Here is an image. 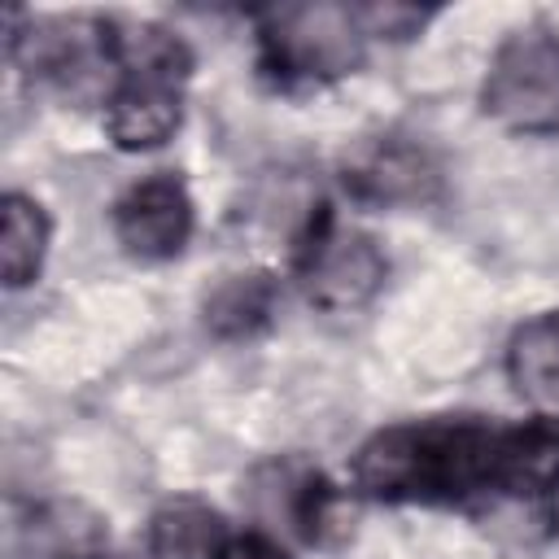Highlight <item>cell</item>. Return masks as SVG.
<instances>
[{
    "mask_svg": "<svg viewBox=\"0 0 559 559\" xmlns=\"http://www.w3.org/2000/svg\"><path fill=\"white\" fill-rule=\"evenodd\" d=\"M92 559H100V555H92Z\"/></svg>",
    "mask_w": 559,
    "mask_h": 559,
    "instance_id": "obj_15",
    "label": "cell"
},
{
    "mask_svg": "<svg viewBox=\"0 0 559 559\" xmlns=\"http://www.w3.org/2000/svg\"><path fill=\"white\" fill-rule=\"evenodd\" d=\"M424 9H406V4H362L358 22L367 35H389V39H406L415 26H424Z\"/></svg>",
    "mask_w": 559,
    "mask_h": 559,
    "instance_id": "obj_13",
    "label": "cell"
},
{
    "mask_svg": "<svg viewBox=\"0 0 559 559\" xmlns=\"http://www.w3.org/2000/svg\"><path fill=\"white\" fill-rule=\"evenodd\" d=\"M384 275H389V262L380 245L354 227H336L332 214L319 205L297 249V280L306 288V301L336 314L358 310L376 297Z\"/></svg>",
    "mask_w": 559,
    "mask_h": 559,
    "instance_id": "obj_5",
    "label": "cell"
},
{
    "mask_svg": "<svg viewBox=\"0 0 559 559\" xmlns=\"http://www.w3.org/2000/svg\"><path fill=\"white\" fill-rule=\"evenodd\" d=\"M114 92L105 100V131L118 148H157L175 135L183 114V83L192 52L179 35L157 26L114 35Z\"/></svg>",
    "mask_w": 559,
    "mask_h": 559,
    "instance_id": "obj_2",
    "label": "cell"
},
{
    "mask_svg": "<svg viewBox=\"0 0 559 559\" xmlns=\"http://www.w3.org/2000/svg\"><path fill=\"white\" fill-rule=\"evenodd\" d=\"M218 559H288V550L266 533H245V537H231Z\"/></svg>",
    "mask_w": 559,
    "mask_h": 559,
    "instance_id": "obj_14",
    "label": "cell"
},
{
    "mask_svg": "<svg viewBox=\"0 0 559 559\" xmlns=\"http://www.w3.org/2000/svg\"><path fill=\"white\" fill-rule=\"evenodd\" d=\"M507 376L537 419H559V310L533 314L507 345Z\"/></svg>",
    "mask_w": 559,
    "mask_h": 559,
    "instance_id": "obj_9",
    "label": "cell"
},
{
    "mask_svg": "<svg viewBox=\"0 0 559 559\" xmlns=\"http://www.w3.org/2000/svg\"><path fill=\"white\" fill-rule=\"evenodd\" d=\"M258 44L280 83H328L362 61L367 31L349 4H275L258 17Z\"/></svg>",
    "mask_w": 559,
    "mask_h": 559,
    "instance_id": "obj_3",
    "label": "cell"
},
{
    "mask_svg": "<svg viewBox=\"0 0 559 559\" xmlns=\"http://www.w3.org/2000/svg\"><path fill=\"white\" fill-rule=\"evenodd\" d=\"M231 533L223 515L197 498H175L148 520V555L153 559H218Z\"/></svg>",
    "mask_w": 559,
    "mask_h": 559,
    "instance_id": "obj_10",
    "label": "cell"
},
{
    "mask_svg": "<svg viewBox=\"0 0 559 559\" xmlns=\"http://www.w3.org/2000/svg\"><path fill=\"white\" fill-rule=\"evenodd\" d=\"M345 188L371 205H419L437 192V166L419 144L376 135L345 157Z\"/></svg>",
    "mask_w": 559,
    "mask_h": 559,
    "instance_id": "obj_7",
    "label": "cell"
},
{
    "mask_svg": "<svg viewBox=\"0 0 559 559\" xmlns=\"http://www.w3.org/2000/svg\"><path fill=\"white\" fill-rule=\"evenodd\" d=\"M502 428L480 419H411L371 432L354 454V485L384 502H467L498 493Z\"/></svg>",
    "mask_w": 559,
    "mask_h": 559,
    "instance_id": "obj_1",
    "label": "cell"
},
{
    "mask_svg": "<svg viewBox=\"0 0 559 559\" xmlns=\"http://www.w3.org/2000/svg\"><path fill=\"white\" fill-rule=\"evenodd\" d=\"M498 493L520 498V502L559 493V428H555V419H528V424L502 428Z\"/></svg>",
    "mask_w": 559,
    "mask_h": 559,
    "instance_id": "obj_8",
    "label": "cell"
},
{
    "mask_svg": "<svg viewBox=\"0 0 559 559\" xmlns=\"http://www.w3.org/2000/svg\"><path fill=\"white\" fill-rule=\"evenodd\" d=\"M275 280L266 271H240L227 275L210 297H205V328L218 341H245L253 332H262L275 314Z\"/></svg>",
    "mask_w": 559,
    "mask_h": 559,
    "instance_id": "obj_11",
    "label": "cell"
},
{
    "mask_svg": "<svg viewBox=\"0 0 559 559\" xmlns=\"http://www.w3.org/2000/svg\"><path fill=\"white\" fill-rule=\"evenodd\" d=\"M485 114L511 131L546 135L559 127V39L550 31H515L498 44L485 87Z\"/></svg>",
    "mask_w": 559,
    "mask_h": 559,
    "instance_id": "obj_4",
    "label": "cell"
},
{
    "mask_svg": "<svg viewBox=\"0 0 559 559\" xmlns=\"http://www.w3.org/2000/svg\"><path fill=\"white\" fill-rule=\"evenodd\" d=\"M114 231L131 258H175L192 236V197L175 175H148L131 183L114 205Z\"/></svg>",
    "mask_w": 559,
    "mask_h": 559,
    "instance_id": "obj_6",
    "label": "cell"
},
{
    "mask_svg": "<svg viewBox=\"0 0 559 559\" xmlns=\"http://www.w3.org/2000/svg\"><path fill=\"white\" fill-rule=\"evenodd\" d=\"M44 253H48V218H44V210L31 197L9 192L4 197V231H0L4 284L9 288L31 284L39 275V266H44Z\"/></svg>",
    "mask_w": 559,
    "mask_h": 559,
    "instance_id": "obj_12",
    "label": "cell"
}]
</instances>
